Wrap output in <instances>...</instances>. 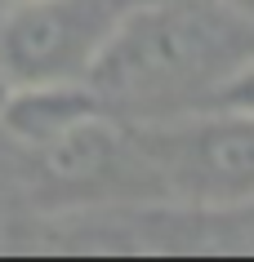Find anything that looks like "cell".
Returning <instances> with one entry per match:
<instances>
[{"mask_svg": "<svg viewBox=\"0 0 254 262\" xmlns=\"http://www.w3.org/2000/svg\"><path fill=\"white\" fill-rule=\"evenodd\" d=\"M254 49V18L214 5H129L99 49L85 84L103 107L179 116L210 94L227 67Z\"/></svg>", "mask_w": 254, "mask_h": 262, "instance_id": "obj_1", "label": "cell"}, {"mask_svg": "<svg viewBox=\"0 0 254 262\" xmlns=\"http://www.w3.org/2000/svg\"><path fill=\"white\" fill-rule=\"evenodd\" d=\"M156 187L201 209H241L254 200V116L179 111L134 129Z\"/></svg>", "mask_w": 254, "mask_h": 262, "instance_id": "obj_2", "label": "cell"}, {"mask_svg": "<svg viewBox=\"0 0 254 262\" xmlns=\"http://www.w3.org/2000/svg\"><path fill=\"white\" fill-rule=\"evenodd\" d=\"M129 0H23L0 27L9 80H85Z\"/></svg>", "mask_w": 254, "mask_h": 262, "instance_id": "obj_3", "label": "cell"}, {"mask_svg": "<svg viewBox=\"0 0 254 262\" xmlns=\"http://www.w3.org/2000/svg\"><path fill=\"white\" fill-rule=\"evenodd\" d=\"M99 111L107 107L85 80H14L5 107H0V129L9 134L14 147L36 151Z\"/></svg>", "mask_w": 254, "mask_h": 262, "instance_id": "obj_4", "label": "cell"}, {"mask_svg": "<svg viewBox=\"0 0 254 262\" xmlns=\"http://www.w3.org/2000/svg\"><path fill=\"white\" fill-rule=\"evenodd\" d=\"M197 107L201 111H237V116H254V49L241 58L237 67H227L223 76H219V84L201 98Z\"/></svg>", "mask_w": 254, "mask_h": 262, "instance_id": "obj_5", "label": "cell"}, {"mask_svg": "<svg viewBox=\"0 0 254 262\" xmlns=\"http://www.w3.org/2000/svg\"><path fill=\"white\" fill-rule=\"evenodd\" d=\"M9 89H14V80H9V71L0 67V107H5V98H9Z\"/></svg>", "mask_w": 254, "mask_h": 262, "instance_id": "obj_6", "label": "cell"}, {"mask_svg": "<svg viewBox=\"0 0 254 262\" xmlns=\"http://www.w3.org/2000/svg\"><path fill=\"white\" fill-rule=\"evenodd\" d=\"M223 5H232V9H241V14L254 18V0H223Z\"/></svg>", "mask_w": 254, "mask_h": 262, "instance_id": "obj_7", "label": "cell"}, {"mask_svg": "<svg viewBox=\"0 0 254 262\" xmlns=\"http://www.w3.org/2000/svg\"><path fill=\"white\" fill-rule=\"evenodd\" d=\"M237 213H250V222H254V200H250V205H241Z\"/></svg>", "mask_w": 254, "mask_h": 262, "instance_id": "obj_8", "label": "cell"}, {"mask_svg": "<svg viewBox=\"0 0 254 262\" xmlns=\"http://www.w3.org/2000/svg\"><path fill=\"white\" fill-rule=\"evenodd\" d=\"M5 5H23V0H5Z\"/></svg>", "mask_w": 254, "mask_h": 262, "instance_id": "obj_9", "label": "cell"}]
</instances>
